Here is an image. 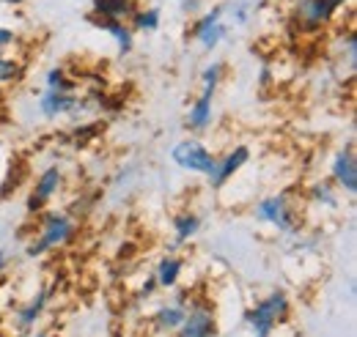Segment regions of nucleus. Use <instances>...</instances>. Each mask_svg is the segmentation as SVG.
<instances>
[{
  "label": "nucleus",
  "mask_w": 357,
  "mask_h": 337,
  "mask_svg": "<svg viewBox=\"0 0 357 337\" xmlns=\"http://www.w3.org/2000/svg\"><path fill=\"white\" fill-rule=\"evenodd\" d=\"M215 93H204L198 91V96H192V102L187 104L184 113V129L190 132V137H198L204 132H209L215 124Z\"/></svg>",
  "instance_id": "13"
},
{
  "label": "nucleus",
  "mask_w": 357,
  "mask_h": 337,
  "mask_svg": "<svg viewBox=\"0 0 357 337\" xmlns=\"http://www.w3.org/2000/svg\"><path fill=\"white\" fill-rule=\"evenodd\" d=\"M338 58H341V66H347L349 77L357 72V33H355V25H349L341 36H338Z\"/></svg>",
  "instance_id": "21"
},
{
  "label": "nucleus",
  "mask_w": 357,
  "mask_h": 337,
  "mask_svg": "<svg viewBox=\"0 0 357 337\" xmlns=\"http://www.w3.org/2000/svg\"><path fill=\"white\" fill-rule=\"evenodd\" d=\"M66 189V173L61 165H47L39 170V175L33 178L31 184V192H28V201H25V211L31 217H36L39 211L50 209V203Z\"/></svg>",
  "instance_id": "8"
},
{
  "label": "nucleus",
  "mask_w": 357,
  "mask_h": 337,
  "mask_svg": "<svg viewBox=\"0 0 357 337\" xmlns=\"http://www.w3.org/2000/svg\"><path fill=\"white\" fill-rule=\"evenodd\" d=\"M17 44H20V33L14 28H8V25H0V55H6Z\"/></svg>",
  "instance_id": "26"
},
{
  "label": "nucleus",
  "mask_w": 357,
  "mask_h": 337,
  "mask_svg": "<svg viewBox=\"0 0 357 337\" xmlns=\"http://www.w3.org/2000/svg\"><path fill=\"white\" fill-rule=\"evenodd\" d=\"M3 3H6V6H25L28 0H3Z\"/></svg>",
  "instance_id": "31"
},
{
  "label": "nucleus",
  "mask_w": 357,
  "mask_h": 337,
  "mask_svg": "<svg viewBox=\"0 0 357 337\" xmlns=\"http://www.w3.org/2000/svg\"><path fill=\"white\" fill-rule=\"evenodd\" d=\"M225 39H228V25H225V6L220 3L192 17V25L187 28V42H195L204 52H215Z\"/></svg>",
  "instance_id": "5"
},
{
  "label": "nucleus",
  "mask_w": 357,
  "mask_h": 337,
  "mask_svg": "<svg viewBox=\"0 0 357 337\" xmlns=\"http://www.w3.org/2000/svg\"><path fill=\"white\" fill-rule=\"evenodd\" d=\"M99 134H102V121H80V127L75 129L72 137H75L77 146H89Z\"/></svg>",
  "instance_id": "24"
},
{
  "label": "nucleus",
  "mask_w": 357,
  "mask_h": 337,
  "mask_svg": "<svg viewBox=\"0 0 357 337\" xmlns=\"http://www.w3.org/2000/svg\"><path fill=\"white\" fill-rule=\"evenodd\" d=\"M204 228V217L195 209H181L171 217V250L176 253L178 247L190 244Z\"/></svg>",
  "instance_id": "16"
},
{
  "label": "nucleus",
  "mask_w": 357,
  "mask_h": 337,
  "mask_svg": "<svg viewBox=\"0 0 357 337\" xmlns=\"http://www.w3.org/2000/svg\"><path fill=\"white\" fill-rule=\"evenodd\" d=\"M80 233V219L66 209H45L33 219V236L25 242V258L39 260L45 255L69 247Z\"/></svg>",
  "instance_id": "1"
},
{
  "label": "nucleus",
  "mask_w": 357,
  "mask_h": 337,
  "mask_svg": "<svg viewBox=\"0 0 357 337\" xmlns=\"http://www.w3.org/2000/svg\"><path fill=\"white\" fill-rule=\"evenodd\" d=\"M327 178L338 187L341 195H347L349 201H355L357 195V157H355V143L349 140L347 146H338L330 154L327 162Z\"/></svg>",
  "instance_id": "10"
},
{
  "label": "nucleus",
  "mask_w": 357,
  "mask_h": 337,
  "mask_svg": "<svg viewBox=\"0 0 357 337\" xmlns=\"http://www.w3.org/2000/svg\"><path fill=\"white\" fill-rule=\"evenodd\" d=\"M171 162L176 165L178 170L190 173V175H201L206 178L212 170H215V162H218V154L198 137H184L174 143L171 148Z\"/></svg>",
  "instance_id": "6"
},
{
  "label": "nucleus",
  "mask_w": 357,
  "mask_h": 337,
  "mask_svg": "<svg viewBox=\"0 0 357 337\" xmlns=\"http://www.w3.org/2000/svg\"><path fill=\"white\" fill-rule=\"evenodd\" d=\"M25 337H58L55 332H50V329H33L31 335H25Z\"/></svg>",
  "instance_id": "30"
},
{
  "label": "nucleus",
  "mask_w": 357,
  "mask_h": 337,
  "mask_svg": "<svg viewBox=\"0 0 357 337\" xmlns=\"http://www.w3.org/2000/svg\"><path fill=\"white\" fill-rule=\"evenodd\" d=\"M8 266H11V253H8V247L0 244V277L8 272Z\"/></svg>",
  "instance_id": "29"
},
{
  "label": "nucleus",
  "mask_w": 357,
  "mask_h": 337,
  "mask_svg": "<svg viewBox=\"0 0 357 337\" xmlns=\"http://www.w3.org/2000/svg\"><path fill=\"white\" fill-rule=\"evenodd\" d=\"M45 91H58V93H77L80 83L66 72V66H50L42 77Z\"/></svg>",
  "instance_id": "20"
},
{
  "label": "nucleus",
  "mask_w": 357,
  "mask_h": 337,
  "mask_svg": "<svg viewBox=\"0 0 357 337\" xmlns=\"http://www.w3.org/2000/svg\"><path fill=\"white\" fill-rule=\"evenodd\" d=\"M176 3H178V11L184 17H198V14H204L209 8L206 0H176Z\"/></svg>",
  "instance_id": "25"
},
{
  "label": "nucleus",
  "mask_w": 357,
  "mask_h": 337,
  "mask_svg": "<svg viewBox=\"0 0 357 337\" xmlns=\"http://www.w3.org/2000/svg\"><path fill=\"white\" fill-rule=\"evenodd\" d=\"M192 294L187 288H176V294L165 301H160L151 315H149V327L157 337H174L178 332V327L184 324L187 315V304H190Z\"/></svg>",
  "instance_id": "9"
},
{
  "label": "nucleus",
  "mask_w": 357,
  "mask_h": 337,
  "mask_svg": "<svg viewBox=\"0 0 357 337\" xmlns=\"http://www.w3.org/2000/svg\"><path fill=\"white\" fill-rule=\"evenodd\" d=\"M250 157H253L250 146H245V143H236V146H231V148L225 151L223 157H218V162H215V170L206 175L209 187L218 192V189H223L225 184H231V181H234V178H236L242 170L248 168Z\"/></svg>",
  "instance_id": "12"
},
{
  "label": "nucleus",
  "mask_w": 357,
  "mask_h": 337,
  "mask_svg": "<svg viewBox=\"0 0 357 337\" xmlns=\"http://www.w3.org/2000/svg\"><path fill=\"white\" fill-rule=\"evenodd\" d=\"M137 6V0H91V17L107 22H130Z\"/></svg>",
  "instance_id": "17"
},
{
  "label": "nucleus",
  "mask_w": 357,
  "mask_h": 337,
  "mask_svg": "<svg viewBox=\"0 0 357 337\" xmlns=\"http://www.w3.org/2000/svg\"><path fill=\"white\" fill-rule=\"evenodd\" d=\"M250 217L256 225H264L272 233L286 236V239H297L303 233V211L289 189L259 198L250 209Z\"/></svg>",
  "instance_id": "2"
},
{
  "label": "nucleus",
  "mask_w": 357,
  "mask_h": 337,
  "mask_svg": "<svg viewBox=\"0 0 357 337\" xmlns=\"http://www.w3.org/2000/svg\"><path fill=\"white\" fill-rule=\"evenodd\" d=\"M91 25L107 33V39L116 44V49H119L121 58H127V55L135 52V33L127 22H107V19H93L91 17Z\"/></svg>",
  "instance_id": "18"
},
{
  "label": "nucleus",
  "mask_w": 357,
  "mask_h": 337,
  "mask_svg": "<svg viewBox=\"0 0 357 337\" xmlns=\"http://www.w3.org/2000/svg\"><path fill=\"white\" fill-rule=\"evenodd\" d=\"M174 337H220V315L212 299L206 296H192L187 304L184 324L178 327Z\"/></svg>",
  "instance_id": "7"
},
{
  "label": "nucleus",
  "mask_w": 357,
  "mask_h": 337,
  "mask_svg": "<svg viewBox=\"0 0 357 337\" xmlns=\"http://www.w3.org/2000/svg\"><path fill=\"white\" fill-rule=\"evenodd\" d=\"M341 203H344V195L338 192V187L327 175L313 178L311 184L305 187V206L308 209H316L321 214H333V211H341Z\"/></svg>",
  "instance_id": "14"
},
{
  "label": "nucleus",
  "mask_w": 357,
  "mask_h": 337,
  "mask_svg": "<svg viewBox=\"0 0 357 337\" xmlns=\"http://www.w3.org/2000/svg\"><path fill=\"white\" fill-rule=\"evenodd\" d=\"M349 3L352 0H291L289 19L300 33L316 36V33L327 31Z\"/></svg>",
  "instance_id": "4"
},
{
  "label": "nucleus",
  "mask_w": 357,
  "mask_h": 337,
  "mask_svg": "<svg viewBox=\"0 0 357 337\" xmlns=\"http://www.w3.org/2000/svg\"><path fill=\"white\" fill-rule=\"evenodd\" d=\"M231 19H234V25H248V19H250V6H245V3L234 6Z\"/></svg>",
  "instance_id": "28"
},
{
  "label": "nucleus",
  "mask_w": 357,
  "mask_h": 337,
  "mask_svg": "<svg viewBox=\"0 0 357 337\" xmlns=\"http://www.w3.org/2000/svg\"><path fill=\"white\" fill-rule=\"evenodd\" d=\"M25 77V63L14 55H0V88L17 85Z\"/></svg>",
  "instance_id": "23"
},
{
  "label": "nucleus",
  "mask_w": 357,
  "mask_h": 337,
  "mask_svg": "<svg viewBox=\"0 0 357 337\" xmlns=\"http://www.w3.org/2000/svg\"><path fill=\"white\" fill-rule=\"evenodd\" d=\"M223 80H225V63L223 61H209V63L201 69V75H198V91L218 96Z\"/></svg>",
  "instance_id": "22"
},
{
  "label": "nucleus",
  "mask_w": 357,
  "mask_h": 337,
  "mask_svg": "<svg viewBox=\"0 0 357 337\" xmlns=\"http://www.w3.org/2000/svg\"><path fill=\"white\" fill-rule=\"evenodd\" d=\"M291 310H294L291 294L286 288H272L245 307L242 324L250 337H275V332L291 318Z\"/></svg>",
  "instance_id": "3"
},
{
  "label": "nucleus",
  "mask_w": 357,
  "mask_h": 337,
  "mask_svg": "<svg viewBox=\"0 0 357 337\" xmlns=\"http://www.w3.org/2000/svg\"><path fill=\"white\" fill-rule=\"evenodd\" d=\"M184 269H187V260L178 253L168 250L165 255L157 258L151 274H154V283L160 291H176L181 285V277H184Z\"/></svg>",
  "instance_id": "15"
},
{
  "label": "nucleus",
  "mask_w": 357,
  "mask_h": 337,
  "mask_svg": "<svg viewBox=\"0 0 357 337\" xmlns=\"http://www.w3.org/2000/svg\"><path fill=\"white\" fill-rule=\"evenodd\" d=\"M127 25L132 28L135 36L137 33H157L162 25V8L160 6H137V11L130 17Z\"/></svg>",
  "instance_id": "19"
},
{
  "label": "nucleus",
  "mask_w": 357,
  "mask_h": 337,
  "mask_svg": "<svg viewBox=\"0 0 357 337\" xmlns=\"http://www.w3.org/2000/svg\"><path fill=\"white\" fill-rule=\"evenodd\" d=\"M50 301H52V291L50 288L33 291L25 301H20L11 310V329L17 335H31L33 329H39L42 318H45L47 310H50Z\"/></svg>",
  "instance_id": "11"
},
{
  "label": "nucleus",
  "mask_w": 357,
  "mask_h": 337,
  "mask_svg": "<svg viewBox=\"0 0 357 337\" xmlns=\"http://www.w3.org/2000/svg\"><path fill=\"white\" fill-rule=\"evenodd\" d=\"M154 291H160V288H157V283H154V274L149 272V274H146V280H143V283H140V288H137V299H151Z\"/></svg>",
  "instance_id": "27"
}]
</instances>
